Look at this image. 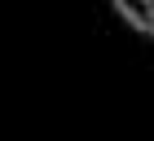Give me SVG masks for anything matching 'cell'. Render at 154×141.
<instances>
[{
	"label": "cell",
	"instance_id": "6da1fadb",
	"mask_svg": "<svg viewBox=\"0 0 154 141\" xmlns=\"http://www.w3.org/2000/svg\"><path fill=\"white\" fill-rule=\"evenodd\" d=\"M115 9L128 18L137 31H150V13H154V0H115Z\"/></svg>",
	"mask_w": 154,
	"mask_h": 141
},
{
	"label": "cell",
	"instance_id": "7a4b0ae2",
	"mask_svg": "<svg viewBox=\"0 0 154 141\" xmlns=\"http://www.w3.org/2000/svg\"><path fill=\"white\" fill-rule=\"evenodd\" d=\"M150 35H154V13H150Z\"/></svg>",
	"mask_w": 154,
	"mask_h": 141
}]
</instances>
